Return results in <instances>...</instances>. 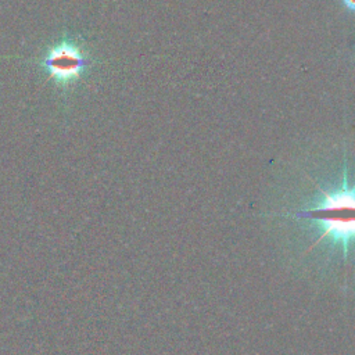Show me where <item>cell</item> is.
I'll list each match as a JSON object with an SVG mask.
<instances>
[{
  "mask_svg": "<svg viewBox=\"0 0 355 355\" xmlns=\"http://www.w3.org/2000/svg\"><path fill=\"white\" fill-rule=\"evenodd\" d=\"M287 229L298 262L334 280L355 283V165L305 172L268 212Z\"/></svg>",
  "mask_w": 355,
  "mask_h": 355,
  "instance_id": "1",
  "label": "cell"
},
{
  "mask_svg": "<svg viewBox=\"0 0 355 355\" xmlns=\"http://www.w3.org/2000/svg\"><path fill=\"white\" fill-rule=\"evenodd\" d=\"M89 61L82 47L72 40H61L44 54L42 65L60 85H68L79 79Z\"/></svg>",
  "mask_w": 355,
  "mask_h": 355,
  "instance_id": "2",
  "label": "cell"
},
{
  "mask_svg": "<svg viewBox=\"0 0 355 355\" xmlns=\"http://www.w3.org/2000/svg\"><path fill=\"white\" fill-rule=\"evenodd\" d=\"M344 7L348 10V11H354L355 12V0H341Z\"/></svg>",
  "mask_w": 355,
  "mask_h": 355,
  "instance_id": "3",
  "label": "cell"
}]
</instances>
